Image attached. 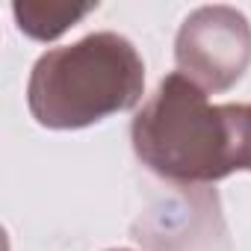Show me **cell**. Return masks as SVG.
Returning a JSON list of instances; mask_svg holds the SVG:
<instances>
[{
	"label": "cell",
	"mask_w": 251,
	"mask_h": 251,
	"mask_svg": "<svg viewBox=\"0 0 251 251\" xmlns=\"http://www.w3.org/2000/svg\"><path fill=\"white\" fill-rule=\"evenodd\" d=\"M95 9L98 3H74V0H15L12 3L18 30L36 42L59 39Z\"/></svg>",
	"instance_id": "277c9868"
},
{
	"label": "cell",
	"mask_w": 251,
	"mask_h": 251,
	"mask_svg": "<svg viewBox=\"0 0 251 251\" xmlns=\"http://www.w3.org/2000/svg\"><path fill=\"white\" fill-rule=\"evenodd\" d=\"M139 163L172 183H216L236 169V130L230 103H210L180 71L160 80L130 124Z\"/></svg>",
	"instance_id": "7a4b0ae2"
},
{
	"label": "cell",
	"mask_w": 251,
	"mask_h": 251,
	"mask_svg": "<svg viewBox=\"0 0 251 251\" xmlns=\"http://www.w3.org/2000/svg\"><path fill=\"white\" fill-rule=\"evenodd\" d=\"M236 130V169L251 172V103H230Z\"/></svg>",
	"instance_id": "5b68a950"
},
{
	"label": "cell",
	"mask_w": 251,
	"mask_h": 251,
	"mask_svg": "<svg viewBox=\"0 0 251 251\" xmlns=\"http://www.w3.org/2000/svg\"><path fill=\"white\" fill-rule=\"evenodd\" d=\"M145 62L112 30L42 53L30 71L27 106L48 130H80L142 100Z\"/></svg>",
	"instance_id": "6da1fadb"
},
{
	"label": "cell",
	"mask_w": 251,
	"mask_h": 251,
	"mask_svg": "<svg viewBox=\"0 0 251 251\" xmlns=\"http://www.w3.org/2000/svg\"><path fill=\"white\" fill-rule=\"evenodd\" d=\"M175 62L204 92H227L251 65V24L233 6L189 12L175 39Z\"/></svg>",
	"instance_id": "3957f363"
},
{
	"label": "cell",
	"mask_w": 251,
	"mask_h": 251,
	"mask_svg": "<svg viewBox=\"0 0 251 251\" xmlns=\"http://www.w3.org/2000/svg\"><path fill=\"white\" fill-rule=\"evenodd\" d=\"M109 251H130V248H109Z\"/></svg>",
	"instance_id": "8992f818"
}]
</instances>
